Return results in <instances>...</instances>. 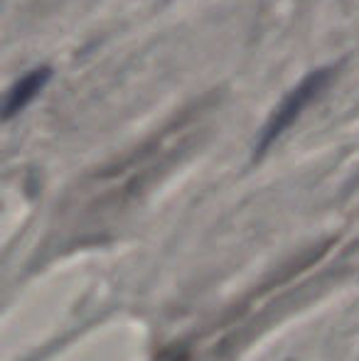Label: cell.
I'll return each instance as SVG.
<instances>
[{"label":"cell","instance_id":"1","mask_svg":"<svg viewBox=\"0 0 359 361\" xmlns=\"http://www.w3.org/2000/svg\"><path fill=\"white\" fill-rule=\"evenodd\" d=\"M335 74H337L335 64H330V67H320V69H315V72L303 76V79L298 81V84L293 86L286 96H283L281 104L276 106V111H273V114L269 116V121H266L264 130L259 133V140H256V147H254V157L266 155L269 147L276 143V140H281V135L286 133V130L291 128L298 118H300L303 111H305L312 101L320 99L322 91L332 84Z\"/></svg>","mask_w":359,"mask_h":361},{"label":"cell","instance_id":"2","mask_svg":"<svg viewBox=\"0 0 359 361\" xmlns=\"http://www.w3.org/2000/svg\"><path fill=\"white\" fill-rule=\"evenodd\" d=\"M52 79V67H37L25 76H20L13 86H10L8 96L3 101V121H13L15 116H20V111H25L35 101V96L44 89Z\"/></svg>","mask_w":359,"mask_h":361}]
</instances>
